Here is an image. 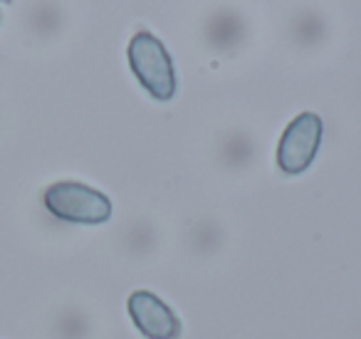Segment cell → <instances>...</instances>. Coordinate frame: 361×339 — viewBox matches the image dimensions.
Instances as JSON below:
<instances>
[{
  "instance_id": "3",
  "label": "cell",
  "mask_w": 361,
  "mask_h": 339,
  "mask_svg": "<svg viewBox=\"0 0 361 339\" xmlns=\"http://www.w3.org/2000/svg\"><path fill=\"white\" fill-rule=\"evenodd\" d=\"M322 136H324V124H322L319 114H314V112L297 114L282 131L280 144H277V166L282 174H305L319 151Z\"/></svg>"
},
{
  "instance_id": "4",
  "label": "cell",
  "mask_w": 361,
  "mask_h": 339,
  "mask_svg": "<svg viewBox=\"0 0 361 339\" xmlns=\"http://www.w3.org/2000/svg\"><path fill=\"white\" fill-rule=\"evenodd\" d=\"M126 309H129L134 327L146 339H180V334H183V324H180L178 314L159 295L149 292V290L131 292Z\"/></svg>"
},
{
  "instance_id": "2",
  "label": "cell",
  "mask_w": 361,
  "mask_h": 339,
  "mask_svg": "<svg viewBox=\"0 0 361 339\" xmlns=\"http://www.w3.org/2000/svg\"><path fill=\"white\" fill-rule=\"evenodd\" d=\"M42 203L55 218L75 225H102L111 218L109 196L82 181H57L47 186Z\"/></svg>"
},
{
  "instance_id": "1",
  "label": "cell",
  "mask_w": 361,
  "mask_h": 339,
  "mask_svg": "<svg viewBox=\"0 0 361 339\" xmlns=\"http://www.w3.org/2000/svg\"><path fill=\"white\" fill-rule=\"evenodd\" d=\"M129 67L139 85L156 102H169L176 95V70L166 45L149 30H139L129 40Z\"/></svg>"
},
{
  "instance_id": "5",
  "label": "cell",
  "mask_w": 361,
  "mask_h": 339,
  "mask_svg": "<svg viewBox=\"0 0 361 339\" xmlns=\"http://www.w3.org/2000/svg\"><path fill=\"white\" fill-rule=\"evenodd\" d=\"M0 3H11V0H0Z\"/></svg>"
}]
</instances>
